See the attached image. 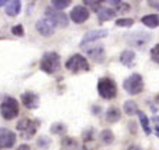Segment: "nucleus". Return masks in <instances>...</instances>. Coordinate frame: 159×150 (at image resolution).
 <instances>
[{
    "mask_svg": "<svg viewBox=\"0 0 159 150\" xmlns=\"http://www.w3.org/2000/svg\"><path fill=\"white\" fill-rule=\"evenodd\" d=\"M60 67V56L56 51H48L44 53L40 60V69L44 73L53 74L56 73Z\"/></svg>",
    "mask_w": 159,
    "mask_h": 150,
    "instance_id": "obj_1",
    "label": "nucleus"
},
{
    "mask_svg": "<svg viewBox=\"0 0 159 150\" xmlns=\"http://www.w3.org/2000/svg\"><path fill=\"white\" fill-rule=\"evenodd\" d=\"M98 93H99L100 97H103L106 100L115 99L116 93H118L116 83L112 79H109V77H102L98 82Z\"/></svg>",
    "mask_w": 159,
    "mask_h": 150,
    "instance_id": "obj_2",
    "label": "nucleus"
},
{
    "mask_svg": "<svg viewBox=\"0 0 159 150\" xmlns=\"http://www.w3.org/2000/svg\"><path fill=\"white\" fill-rule=\"evenodd\" d=\"M0 114L4 120H11L17 117L19 114V103L13 97H4V100L0 103Z\"/></svg>",
    "mask_w": 159,
    "mask_h": 150,
    "instance_id": "obj_3",
    "label": "nucleus"
},
{
    "mask_svg": "<svg viewBox=\"0 0 159 150\" xmlns=\"http://www.w3.org/2000/svg\"><path fill=\"white\" fill-rule=\"evenodd\" d=\"M123 89H125L126 93H129L132 96L139 95L143 90V79H142V76L138 73L130 74L128 79L123 80Z\"/></svg>",
    "mask_w": 159,
    "mask_h": 150,
    "instance_id": "obj_4",
    "label": "nucleus"
},
{
    "mask_svg": "<svg viewBox=\"0 0 159 150\" xmlns=\"http://www.w3.org/2000/svg\"><path fill=\"white\" fill-rule=\"evenodd\" d=\"M65 66H66V69L69 70V72H72V73L88 72V70L90 69L88 60H86V59L83 57L82 55H73L72 57H69Z\"/></svg>",
    "mask_w": 159,
    "mask_h": 150,
    "instance_id": "obj_5",
    "label": "nucleus"
},
{
    "mask_svg": "<svg viewBox=\"0 0 159 150\" xmlns=\"http://www.w3.org/2000/svg\"><path fill=\"white\" fill-rule=\"evenodd\" d=\"M37 126H39V121H33V120H30V119H22L17 123L16 127L20 132L23 139H32L36 135Z\"/></svg>",
    "mask_w": 159,
    "mask_h": 150,
    "instance_id": "obj_6",
    "label": "nucleus"
},
{
    "mask_svg": "<svg viewBox=\"0 0 159 150\" xmlns=\"http://www.w3.org/2000/svg\"><path fill=\"white\" fill-rule=\"evenodd\" d=\"M46 19H49L50 22L55 23V26H59V27H66L67 24H69V17H67L65 13H62V11H57L55 10V9L49 7L46 9Z\"/></svg>",
    "mask_w": 159,
    "mask_h": 150,
    "instance_id": "obj_7",
    "label": "nucleus"
},
{
    "mask_svg": "<svg viewBox=\"0 0 159 150\" xmlns=\"http://www.w3.org/2000/svg\"><path fill=\"white\" fill-rule=\"evenodd\" d=\"M16 143V135L10 129L0 127V149H10Z\"/></svg>",
    "mask_w": 159,
    "mask_h": 150,
    "instance_id": "obj_8",
    "label": "nucleus"
},
{
    "mask_svg": "<svg viewBox=\"0 0 159 150\" xmlns=\"http://www.w3.org/2000/svg\"><path fill=\"white\" fill-rule=\"evenodd\" d=\"M55 29H56L55 23L50 22L49 19H40V20H37V23H36V30L39 32V34H42V36H44V37L52 36V34L55 33Z\"/></svg>",
    "mask_w": 159,
    "mask_h": 150,
    "instance_id": "obj_9",
    "label": "nucleus"
},
{
    "mask_svg": "<svg viewBox=\"0 0 159 150\" xmlns=\"http://www.w3.org/2000/svg\"><path fill=\"white\" fill-rule=\"evenodd\" d=\"M69 17H70L75 23L82 24V23H85L89 19V10L85 7V6H76V7L72 9Z\"/></svg>",
    "mask_w": 159,
    "mask_h": 150,
    "instance_id": "obj_10",
    "label": "nucleus"
},
{
    "mask_svg": "<svg viewBox=\"0 0 159 150\" xmlns=\"http://www.w3.org/2000/svg\"><path fill=\"white\" fill-rule=\"evenodd\" d=\"M22 103L26 109L34 110L39 106V96L34 95L33 92H25L22 95Z\"/></svg>",
    "mask_w": 159,
    "mask_h": 150,
    "instance_id": "obj_11",
    "label": "nucleus"
},
{
    "mask_svg": "<svg viewBox=\"0 0 159 150\" xmlns=\"http://www.w3.org/2000/svg\"><path fill=\"white\" fill-rule=\"evenodd\" d=\"M126 39H128V43L132 44V46H143L145 43H148L149 39H151V36L146 33H141V32H136V33H132V34H128L126 36Z\"/></svg>",
    "mask_w": 159,
    "mask_h": 150,
    "instance_id": "obj_12",
    "label": "nucleus"
},
{
    "mask_svg": "<svg viewBox=\"0 0 159 150\" xmlns=\"http://www.w3.org/2000/svg\"><path fill=\"white\" fill-rule=\"evenodd\" d=\"M107 36V30L105 29H99V30H90L88 33L83 36L80 42V46H85L86 43H90V42H95L98 39H102V37H106Z\"/></svg>",
    "mask_w": 159,
    "mask_h": 150,
    "instance_id": "obj_13",
    "label": "nucleus"
},
{
    "mask_svg": "<svg viewBox=\"0 0 159 150\" xmlns=\"http://www.w3.org/2000/svg\"><path fill=\"white\" fill-rule=\"evenodd\" d=\"M86 53H88V56L92 60H95V62L100 63L103 62L105 59V51H103V46H95V47H90L86 50Z\"/></svg>",
    "mask_w": 159,
    "mask_h": 150,
    "instance_id": "obj_14",
    "label": "nucleus"
},
{
    "mask_svg": "<svg viewBox=\"0 0 159 150\" xmlns=\"http://www.w3.org/2000/svg\"><path fill=\"white\" fill-rule=\"evenodd\" d=\"M20 9H22V3L19 0H11L6 6V13L9 16H11V17H15V16H17L20 13Z\"/></svg>",
    "mask_w": 159,
    "mask_h": 150,
    "instance_id": "obj_15",
    "label": "nucleus"
},
{
    "mask_svg": "<svg viewBox=\"0 0 159 150\" xmlns=\"http://www.w3.org/2000/svg\"><path fill=\"white\" fill-rule=\"evenodd\" d=\"M142 23L149 29H155L159 26V16L158 15H146L142 17Z\"/></svg>",
    "mask_w": 159,
    "mask_h": 150,
    "instance_id": "obj_16",
    "label": "nucleus"
},
{
    "mask_svg": "<svg viewBox=\"0 0 159 150\" xmlns=\"http://www.w3.org/2000/svg\"><path fill=\"white\" fill-rule=\"evenodd\" d=\"M120 63L122 64H125V66L130 67L133 64V60H135V51L132 50H125L120 53Z\"/></svg>",
    "mask_w": 159,
    "mask_h": 150,
    "instance_id": "obj_17",
    "label": "nucleus"
},
{
    "mask_svg": "<svg viewBox=\"0 0 159 150\" xmlns=\"http://www.w3.org/2000/svg\"><path fill=\"white\" fill-rule=\"evenodd\" d=\"M106 120L109 121V123H116V121L120 120V112H119L118 107L112 106L107 109L106 112Z\"/></svg>",
    "mask_w": 159,
    "mask_h": 150,
    "instance_id": "obj_18",
    "label": "nucleus"
},
{
    "mask_svg": "<svg viewBox=\"0 0 159 150\" xmlns=\"http://www.w3.org/2000/svg\"><path fill=\"white\" fill-rule=\"evenodd\" d=\"M98 17H99V22H106V20H111V19L115 17V11L109 7H102L98 11Z\"/></svg>",
    "mask_w": 159,
    "mask_h": 150,
    "instance_id": "obj_19",
    "label": "nucleus"
},
{
    "mask_svg": "<svg viewBox=\"0 0 159 150\" xmlns=\"http://www.w3.org/2000/svg\"><path fill=\"white\" fill-rule=\"evenodd\" d=\"M123 110H125V113L128 114V116H133V114H136L138 112H139L138 104L133 102V100H126V102L123 103Z\"/></svg>",
    "mask_w": 159,
    "mask_h": 150,
    "instance_id": "obj_20",
    "label": "nucleus"
},
{
    "mask_svg": "<svg viewBox=\"0 0 159 150\" xmlns=\"http://www.w3.org/2000/svg\"><path fill=\"white\" fill-rule=\"evenodd\" d=\"M138 116H139V121H141V125H142V127H143V130H145V133L146 135H151V126H149V119L146 117V114L143 113V112H138Z\"/></svg>",
    "mask_w": 159,
    "mask_h": 150,
    "instance_id": "obj_21",
    "label": "nucleus"
},
{
    "mask_svg": "<svg viewBox=\"0 0 159 150\" xmlns=\"http://www.w3.org/2000/svg\"><path fill=\"white\" fill-rule=\"evenodd\" d=\"M100 140H102V143H105V144H111V143H113V140H115V136H113V133H112L109 129H105V130L100 132Z\"/></svg>",
    "mask_w": 159,
    "mask_h": 150,
    "instance_id": "obj_22",
    "label": "nucleus"
},
{
    "mask_svg": "<svg viewBox=\"0 0 159 150\" xmlns=\"http://www.w3.org/2000/svg\"><path fill=\"white\" fill-rule=\"evenodd\" d=\"M109 3H111L118 11H120V13H125V11L129 10V4L128 3H122V2H118V0H111Z\"/></svg>",
    "mask_w": 159,
    "mask_h": 150,
    "instance_id": "obj_23",
    "label": "nucleus"
},
{
    "mask_svg": "<svg viewBox=\"0 0 159 150\" xmlns=\"http://www.w3.org/2000/svg\"><path fill=\"white\" fill-rule=\"evenodd\" d=\"M50 132H52L53 135H63V133L66 132V126L63 125V123H60V121L53 123V125L50 126Z\"/></svg>",
    "mask_w": 159,
    "mask_h": 150,
    "instance_id": "obj_24",
    "label": "nucleus"
},
{
    "mask_svg": "<svg viewBox=\"0 0 159 150\" xmlns=\"http://www.w3.org/2000/svg\"><path fill=\"white\" fill-rule=\"evenodd\" d=\"M69 4H70V0H53L52 2L53 9L57 11H60L62 9H66Z\"/></svg>",
    "mask_w": 159,
    "mask_h": 150,
    "instance_id": "obj_25",
    "label": "nucleus"
},
{
    "mask_svg": "<svg viewBox=\"0 0 159 150\" xmlns=\"http://www.w3.org/2000/svg\"><path fill=\"white\" fill-rule=\"evenodd\" d=\"M62 147H65V149H76L78 144H76V140L73 137H63Z\"/></svg>",
    "mask_w": 159,
    "mask_h": 150,
    "instance_id": "obj_26",
    "label": "nucleus"
},
{
    "mask_svg": "<svg viewBox=\"0 0 159 150\" xmlns=\"http://www.w3.org/2000/svg\"><path fill=\"white\" fill-rule=\"evenodd\" d=\"M50 143H52V140L49 139L48 136H40V137L37 139V147H40V149H49V147H50Z\"/></svg>",
    "mask_w": 159,
    "mask_h": 150,
    "instance_id": "obj_27",
    "label": "nucleus"
},
{
    "mask_svg": "<svg viewBox=\"0 0 159 150\" xmlns=\"http://www.w3.org/2000/svg\"><path fill=\"white\" fill-rule=\"evenodd\" d=\"M151 57H152L153 62L159 64V43L155 44V46L151 49Z\"/></svg>",
    "mask_w": 159,
    "mask_h": 150,
    "instance_id": "obj_28",
    "label": "nucleus"
},
{
    "mask_svg": "<svg viewBox=\"0 0 159 150\" xmlns=\"http://www.w3.org/2000/svg\"><path fill=\"white\" fill-rule=\"evenodd\" d=\"M133 24V20L132 19H118L116 20V26H120V27H130Z\"/></svg>",
    "mask_w": 159,
    "mask_h": 150,
    "instance_id": "obj_29",
    "label": "nucleus"
},
{
    "mask_svg": "<svg viewBox=\"0 0 159 150\" xmlns=\"http://www.w3.org/2000/svg\"><path fill=\"white\" fill-rule=\"evenodd\" d=\"M11 33L15 34V36H23L25 34V30H23V26L22 24H16V26H13L11 27Z\"/></svg>",
    "mask_w": 159,
    "mask_h": 150,
    "instance_id": "obj_30",
    "label": "nucleus"
},
{
    "mask_svg": "<svg viewBox=\"0 0 159 150\" xmlns=\"http://www.w3.org/2000/svg\"><path fill=\"white\" fill-rule=\"evenodd\" d=\"M85 4H88V6H90V7L93 9V10H98L99 11V6L102 3H100V2H89V0H86L85 2Z\"/></svg>",
    "mask_w": 159,
    "mask_h": 150,
    "instance_id": "obj_31",
    "label": "nucleus"
},
{
    "mask_svg": "<svg viewBox=\"0 0 159 150\" xmlns=\"http://www.w3.org/2000/svg\"><path fill=\"white\" fill-rule=\"evenodd\" d=\"M148 4L151 6V7L156 9V10H159V2H155V0H149Z\"/></svg>",
    "mask_w": 159,
    "mask_h": 150,
    "instance_id": "obj_32",
    "label": "nucleus"
},
{
    "mask_svg": "<svg viewBox=\"0 0 159 150\" xmlns=\"http://www.w3.org/2000/svg\"><path fill=\"white\" fill-rule=\"evenodd\" d=\"M16 150H32V149H30V146H27V144H20Z\"/></svg>",
    "mask_w": 159,
    "mask_h": 150,
    "instance_id": "obj_33",
    "label": "nucleus"
},
{
    "mask_svg": "<svg viewBox=\"0 0 159 150\" xmlns=\"http://www.w3.org/2000/svg\"><path fill=\"white\" fill-rule=\"evenodd\" d=\"M128 150H142V147L138 146V144H132V146H129V149Z\"/></svg>",
    "mask_w": 159,
    "mask_h": 150,
    "instance_id": "obj_34",
    "label": "nucleus"
},
{
    "mask_svg": "<svg viewBox=\"0 0 159 150\" xmlns=\"http://www.w3.org/2000/svg\"><path fill=\"white\" fill-rule=\"evenodd\" d=\"M129 129H130V133H132V135H135V133H136V127L133 126V123H130V125H129Z\"/></svg>",
    "mask_w": 159,
    "mask_h": 150,
    "instance_id": "obj_35",
    "label": "nucleus"
},
{
    "mask_svg": "<svg viewBox=\"0 0 159 150\" xmlns=\"http://www.w3.org/2000/svg\"><path fill=\"white\" fill-rule=\"evenodd\" d=\"M7 0H0V6H7Z\"/></svg>",
    "mask_w": 159,
    "mask_h": 150,
    "instance_id": "obj_36",
    "label": "nucleus"
},
{
    "mask_svg": "<svg viewBox=\"0 0 159 150\" xmlns=\"http://www.w3.org/2000/svg\"><path fill=\"white\" fill-rule=\"evenodd\" d=\"M155 132H156V136L159 137V126H156V129H155Z\"/></svg>",
    "mask_w": 159,
    "mask_h": 150,
    "instance_id": "obj_37",
    "label": "nucleus"
},
{
    "mask_svg": "<svg viewBox=\"0 0 159 150\" xmlns=\"http://www.w3.org/2000/svg\"><path fill=\"white\" fill-rule=\"evenodd\" d=\"M153 120L158 121V123H159V117H158V116H155V117H153Z\"/></svg>",
    "mask_w": 159,
    "mask_h": 150,
    "instance_id": "obj_38",
    "label": "nucleus"
}]
</instances>
